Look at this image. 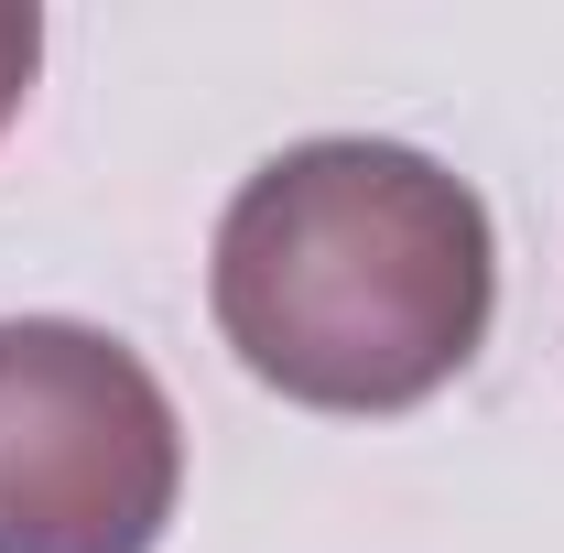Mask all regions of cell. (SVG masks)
Listing matches in <instances>:
<instances>
[{
  "instance_id": "1",
  "label": "cell",
  "mask_w": 564,
  "mask_h": 553,
  "mask_svg": "<svg viewBox=\"0 0 564 553\" xmlns=\"http://www.w3.org/2000/svg\"><path fill=\"white\" fill-rule=\"evenodd\" d=\"M207 304L261 391L304 413H413L489 337L499 239L478 185L413 141H293L228 196Z\"/></svg>"
},
{
  "instance_id": "3",
  "label": "cell",
  "mask_w": 564,
  "mask_h": 553,
  "mask_svg": "<svg viewBox=\"0 0 564 553\" xmlns=\"http://www.w3.org/2000/svg\"><path fill=\"white\" fill-rule=\"evenodd\" d=\"M33 66H44V11H33V0H0V131L22 120Z\"/></svg>"
},
{
  "instance_id": "2",
  "label": "cell",
  "mask_w": 564,
  "mask_h": 553,
  "mask_svg": "<svg viewBox=\"0 0 564 553\" xmlns=\"http://www.w3.org/2000/svg\"><path fill=\"white\" fill-rule=\"evenodd\" d=\"M185 499V423L141 347L0 315V553H152Z\"/></svg>"
}]
</instances>
